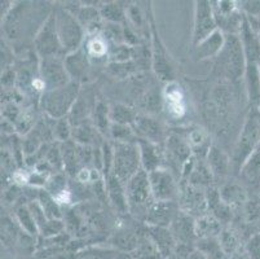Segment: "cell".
<instances>
[{"label":"cell","instance_id":"6da1fadb","mask_svg":"<svg viewBox=\"0 0 260 259\" xmlns=\"http://www.w3.org/2000/svg\"><path fill=\"white\" fill-rule=\"evenodd\" d=\"M89 49H91L92 53L94 54H103L104 52H105V47H104V44L100 40H93V42L89 44Z\"/></svg>","mask_w":260,"mask_h":259}]
</instances>
